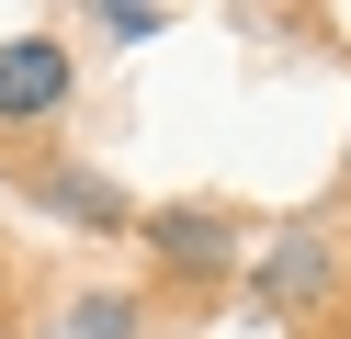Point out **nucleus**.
<instances>
[{"mask_svg": "<svg viewBox=\"0 0 351 339\" xmlns=\"http://www.w3.org/2000/svg\"><path fill=\"white\" fill-rule=\"evenodd\" d=\"M159 23H170V12H147V0H114V12H91V34H102V45H147Z\"/></svg>", "mask_w": 351, "mask_h": 339, "instance_id": "nucleus-4", "label": "nucleus"}, {"mask_svg": "<svg viewBox=\"0 0 351 339\" xmlns=\"http://www.w3.org/2000/svg\"><path fill=\"white\" fill-rule=\"evenodd\" d=\"M57 102H69V45H57V34H12V45H0V125L57 113Z\"/></svg>", "mask_w": 351, "mask_h": 339, "instance_id": "nucleus-1", "label": "nucleus"}, {"mask_svg": "<svg viewBox=\"0 0 351 339\" xmlns=\"http://www.w3.org/2000/svg\"><path fill=\"white\" fill-rule=\"evenodd\" d=\"M46 203H69V215H125V192H114V181H46Z\"/></svg>", "mask_w": 351, "mask_h": 339, "instance_id": "nucleus-5", "label": "nucleus"}, {"mask_svg": "<svg viewBox=\"0 0 351 339\" xmlns=\"http://www.w3.org/2000/svg\"><path fill=\"white\" fill-rule=\"evenodd\" d=\"M147 249H159V260H182V271H227V226H215V215H182V203H170V215H147Z\"/></svg>", "mask_w": 351, "mask_h": 339, "instance_id": "nucleus-2", "label": "nucleus"}, {"mask_svg": "<svg viewBox=\"0 0 351 339\" xmlns=\"http://www.w3.org/2000/svg\"><path fill=\"white\" fill-rule=\"evenodd\" d=\"M125 328H136V305H125V294H91V305H80V328H69V339H125Z\"/></svg>", "mask_w": 351, "mask_h": 339, "instance_id": "nucleus-6", "label": "nucleus"}, {"mask_svg": "<svg viewBox=\"0 0 351 339\" xmlns=\"http://www.w3.org/2000/svg\"><path fill=\"white\" fill-rule=\"evenodd\" d=\"M317 271H328V260H317V249L295 238V249H283L272 271H261V294H283V305H295V294H317Z\"/></svg>", "mask_w": 351, "mask_h": 339, "instance_id": "nucleus-3", "label": "nucleus"}]
</instances>
